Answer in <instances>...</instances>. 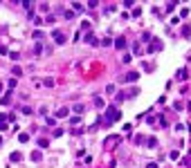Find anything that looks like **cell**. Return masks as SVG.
<instances>
[{
    "instance_id": "cell-1",
    "label": "cell",
    "mask_w": 191,
    "mask_h": 168,
    "mask_svg": "<svg viewBox=\"0 0 191 168\" xmlns=\"http://www.w3.org/2000/svg\"><path fill=\"white\" fill-rule=\"evenodd\" d=\"M119 117H121V112H119L117 108L110 106V110H108V114H106V119H103V123L110 126V123H115V121H119Z\"/></svg>"
},
{
    "instance_id": "cell-2",
    "label": "cell",
    "mask_w": 191,
    "mask_h": 168,
    "mask_svg": "<svg viewBox=\"0 0 191 168\" xmlns=\"http://www.w3.org/2000/svg\"><path fill=\"white\" fill-rule=\"evenodd\" d=\"M52 38H54V43H56V45H63V43H65V34L59 32V29L52 32Z\"/></svg>"
},
{
    "instance_id": "cell-3",
    "label": "cell",
    "mask_w": 191,
    "mask_h": 168,
    "mask_svg": "<svg viewBox=\"0 0 191 168\" xmlns=\"http://www.w3.org/2000/svg\"><path fill=\"white\" fill-rule=\"evenodd\" d=\"M158 49H162V40H160V38H155L153 43H151V47L146 49V54H153V52H158Z\"/></svg>"
},
{
    "instance_id": "cell-4",
    "label": "cell",
    "mask_w": 191,
    "mask_h": 168,
    "mask_svg": "<svg viewBox=\"0 0 191 168\" xmlns=\"http://www.w3.org/2000/svg\"><path fill=\"white\" fill-rule=\"evenodd\" d=\"M115 47H117V49H124V47H126V38L119 36L117 40H115Z\"/></svg>"
},
{
    "instance_id": "cell-5",
    "label": "cell",
    "mask_w": 191,
    "mask_h": 168,
    "mask_svg": "<svg viewBox=\"0 0 191 168\" xmlns=\"http://www.w3.org/2000/svg\"><path fill=\"white\" fill-rule=\"evenodd\" d=\"M175 79H178V81H184V79H187V67L178 69V72H175Z\"/></svg>"
},
{
    "instance_id": "cell-6",
    "label": "cell",
    "mask_w": 191,
    "mask_h": 168,
    "mask_svg": "<svg viewBox=\"0 0 191 168\" xmlns=\"http://www.w3.org/2000/svg\"><path fill=\"white\" fill-rule=\"evenodd\" d=\"M68 114H70V108H61V110H56V117H59V119L68 117Z\"/></svg>"
},
{
    "instance_id": "cell-7",
    "label": "cell",
    "mask_w": 191,
    "mask_h": 168,
    "mask_svg": "<svg viewBox=\"0 0 191 168\" xmlns=\"http://www.w3.org/2000/svg\"><path fill=\"white\" fill-rule=\"evenodd\" d=\"M85 43H88V45H99V40L92 36V34H88V36H85Z\"/></svg>"
},
{
    "instance_id": "cell-8",
    "label": "cell",
    "mask_w": 191,
    "mask_h": 168,
    "mask_svg": "<svg viewBox=\"0 0 191 168\" xmlns=\"http://www.w3.org/2000/svg\"><path fill=\"white\" fill-rule=\"evenodd\" d=\"M137 79H140V72H130L128 76H126V81H130V83H135Z\"/></svg>"
},
{
    "instance_id": "cell-9",
    "label": "cell",
    "mask_w": 191,
    "mask_h": 168,
    "mask_svg": "<svg viewBox=\"0 0 191 168\" xmlns=\"http://www.w3.org/2000/svg\"><path fill=\"white\" fill-rule=\"evenodd\" d=\"M9 159H11V161H20V159H23V155L18 153V150H14V153L9 155Z\"/></svg>"
},
{
    "instance_id": "cell-10",
    "label": "cell",
    "mask_w": 191,
    "mask_h": 168,
    "mask_svg": "<svg viewBox=\"0 0 191 168\" xmlns=\"http://www.w3.org/2000/svg\"><path fill=\"white\" fill-rule=\"evenodd\" d=\"M9 101H11V90L2 96V99H0V103H2V106H9Z\"/></svg>"
},
{
    "instance_id": "cell-11",
    "label": "cell",
    "mask_w": 191,
    "mask_h": 168,
    "mask_svg": "<svg viewBox=\"0 0 191 168\" xmlns=\"http://www.w3.org/2000/svg\"><path fill=\"white\" fill-rule=\"evenodd\" d=\"M151 40H153V34H148V32L142 34V43H151Z\"/></svg>"
},
{
    "instance_id": "cell-12",
    "label": "cell",
    "mask_w": 191,
    "mask_h": 168,
    "mask_svg": "<svg viewBox=\"0 0 191 168\" xmlns=\"http://www.w3.org/2000/svg\"><path fill=\"white\" fill-rule=\"evenodd\" d=\"M189 36H191V27L184 25V27H182V38H189Z\"/></svg>"
},
{
    "instance_id": "cell-13",
    "label": "cell",
    "mask_w": 191,
    "mask_h": 168,
    "mask_svg": "<svg viewBox=\"0 0 191 168\" xmlns=\"http://www.w3.org/2000/svg\"><path fill=\"white\" fill-rule=\"evenodd\" d=\"M146 146H148V148H155V146H158V139H155V137H148Z\"/></svg>"
},
{
    "instance_id": "cell-14",
    "label": "cell",
    "mask_w": 191,
    "mask_h": 168,
    "mask_svg": "<svg viewBox=\"0 0 191 168\" xmlns=\"http://www.w3.org/2000/svg\"><path fill=\"white\" fill-rule=\"evenodd\" d=\"M18 141H20V143L30 141V135H27V132H20V135H18Z\"/></svg>"
},
{
    "instance_id": "cell-15",
    "label": "cell",
    "mask_w": 191,
    "mask_h": 168,
    "mask_svg": "<svg viewBox=\"0 0 191 168\" xmlns=\"http://www.w3.org/2000/svg\"><path fill=\"white\" fill-rule=\"evenodd\" d=\"M40 159H43V155H40L38 150H34L32 153V161H40Z\"/></svg>"
},
{
    "instance_id": "cell-16",
    "label": "cell",
    "mask_w": 191,
    "mask_h": 168,
    "mask_svg": "<svg viewBox=\"0 0 191 168\" xmlns=\"http://www.w3.org/2000/svg\"><path fill=\"white\" fill-rule=\"evenodd\" d=\"M36 143H38V148H47V146H50V141H47V139H38Z\"/></svg>"
},
{
    "instance_id": "cell-17",
    "label": "cell",
    "mask_w": 191,
    "mask_h": 168,
    "mask_svg": "<svg viewBox=\"0 0 191 168\" xmlns=\"http://www.w3.org/2000/svg\"><path fill=\"white\" fill-rule=\"evenodd\" d=\"M117 141H119V137H108V139H106V143H108V146H115Z\"/></svg>"
},
{
    "instance_id": "cell-18",
    "label": "cell",
    "mask_w": 191,
    "mask_h": 168,
    "mask_svg": "<svg viewBox=\"0 0 191 168\" xmlns=\"http://www.w3.org/2000/svg\"><path fill=\"white\" fill-rule=\"evenodd\" d=\"M142 16V9L140 7H133V18H140Z\"/></svg>"
},
{
    "instance_id": "cell-19",
    "label": "cell",
    "mask_w": 191,
    "mask_h": 168,
    "mask_svg": "<svg viewBox=\"0 0 191 168\" xmlns=\"http://www.w3.org/2000/svg\"><path fill=\"white\" fill-rule=\"evenodd\" d=\"M43 36H45V34H43V32H40V29H36V32H34V38H36V40H38V43H40V38H43Z\"/></svg>"
},
{
    "instance_id": "cell-20",
    "label": "cell",
    "mask_w": 191,
    "mask_h": 168,
    "mask_svg": "<svg viewBox=\"0 0 191 168\" xmlns=\"http://www.w3.org/2000/svg\"><path fill=\"white\" fill-rule=\"evenodd\" d=\"M95 106L97 108H103V99H101V96H95Z\"/></svg>"
},
{
    "instance_id": "cell-21",
    "label": "cell",
    "mask_w": 191,
    "mask_h": 168,
    "mask_svg": "<svg viewBox=\"0 0 191 168\" xmlns=\"http://www.w3.org/2000/svg\"><path fill=\"white\" fill-rule=\"evenodd\" d=\"M72 110H74V112H77V114H81V112H83V110H85V108H83V106H81V103H77V106H74Z\"/></svg>"
},
{
    "instance_id": "cell-22",
    "label": "cell",
    "mask_w": 191,
    "mask_h": 168,
    "mask_svg": "<svg viewBox=\"0 0 191 168\" xmlns=\"http://www.w3.org/2000/svg\"><path fill=\"white\" fill-rule=\"evenodd\" d=\"M43 85H47V88H54V79H45Z\"/></svg>"
},
{
    "instance_id": "cell-23",
    "label": "cell",
    "mask_w": 191,
    "mask_h": 168,
    "mask_svg": "<svg viewBox=\"0 0 191 168\" xmlns=\"http://www.w3.org/2000/svg\"><path fill=\"white\" fill-rule=\"evenodd\" d=\"M40 52H43V45H40V43H36V47H34V54H36V56H38V54H40Z\"/></svg>"
},
{
    "instance_id": "cell-24",
    "label": "cell",
    "mask_w": 191,
    "mask_h": 168,
    "mask_svg": "<svg viewBox=\"0 0 191 168\" xmlns=\"http://www.w3.org/2000/svg\"><path fill=\"white\" fill-rule=\"evenodd\" d=\"M124 7L130 9V7H135V2H133V0H124Z\"/></svg>"
},
{
    "instance_id": "cell-25",
    "label": "cell",
    "mask_w": 191,
    "mask_h": 168,
    "mask_svg": "<svg viewBox=\"0 0 191 168\" xmlns=\"http://www.w3.org/2000/svg\"><path fill=\"white\" fill-rule=\"evenodd\" d=\"M169 157H171V159H180V153H178V150H171Z\"/></svg>"
},
{
    "instance_id": "cell-26",
    "label": "cell",
    "mask_w": 191,
    "mask_h": 168,
    "mask_svg": "<svg viewBox=\"0 0 191 168\" xmlns=\"http://www.w3.org/2000/svg\"><path fill=\"white\" fill-rule=\"evenodd\" d=\"M7 85H9V88H11V90H14V88H16V85H18V81H16V79H9V83H7Z\"/></svg>"
},
{
    "instance_id": "cell-27",
    "label": "cell",
    "mask_w": 191,
    "mask_h": 168,
    "mask_svg": "<svg viewBox=\"0 0 191 168\" xmlns=\"http://www.w3.org/2000/svg\"><path fill=\"white\" fill-rule=\"evenodd\" d=\"M70 123H72V126H79V123H81V119H79V117H72V119H70Z\"/></svg>"
},
{
    "instance_id": "cell-28",
    "label": "cell",
    "mask_w": 191,
    "mask_h": 168,
    "mask_svg": "<svg viewBox=\"0 0 191 168\" xmlns=\"http://www.w3.org/2000/svg\"><path fill=\"white\" fill-rule=\"evenodd\" d=\"M9 56H11L14 61H18V59H20V54H18V52H9Z\"/></svg>"
},
{
    "instance_id": "cell-29",
    "label": "cell",
    "mask_w": 191,
    "mask_h": 168,
    "mask_svg": "<svg viewBox=\"0 0 191 168\" xmlns=\"http://www.w3.org/2000/svg\"><path fill=\"white\" fill-rule=\"evenodd\" d=\"M7 128H9V126H7V123H5V121H0V132H5V130H7Z\"/></svg>"
},
{
    "instance_id": "cell-30",
    "label": "cell",
    "mask_w": 191,
    "mask_h": 168,
    "mask_svg": "<svg viewBox=\"0 0 191 168\" xmlns=\"http://www.w3.org/2000/svg\"><path fill=\"white\" fill-rule=\"evenodd\" d=\"M0 54H9V49L5 47V45H0Z\"/></svg>"
},
{
    "instance_id": "cell-31",
    "label": "cell",
    "mask_w": 191,
    "mask_h": 168,
    "mask_svg": "<svg viewBox=\"0 0 191 168\" xmlns=\"http://www.w3.org/2000/svg\"><path fill=\"white\" fill-rule=\"evenodd\" d=\"M146 168H158V164H155V161H148V164H146Z\"/></svg>"
},
{
    "instance_id": "cell-32",
    "label": "cell",
    "mask_w": 191,
    "mask_h": 168,
    "mask_svg": "<svg viewBox=\"0 0 191 168\" xmlns=\"http://www.w3.org/2000/svg\"><path fill=\"white\" fill-rule=\"evenodd\" d=\"M182 161H184V164H187V166L191 168V157H187V159H182ZM182 161H180V164H182Z\"/></svg>"
},
{
    "instance_id": "cell-33",
    "label": "cell",
    "mask_w": 191,
    "mask_h": 168,
    "mask_svg": "<svg viewBox=\"0 0 191 168\" xmlns=\"http://www.w3.org/2000/svg\"><path fill=\"white\" fill-rule=\"evenodd\" d=\"M0 92H2V81H0Z\"/></svg>"
},
{
    "instance_id": "cell-34",
    "label": "cell",
    "mask_w": 191,
    "mask_h": 168,
    "mask_svg": "<svg viewBox=\"0 0 191 168\" xmlns=\"http://www.w3.org/2000/svg\"><path fill=\"white\" fill-rule=\"evenodd\" d=\"M0 121H5V117H2V114H0Z\"/></svg>"
}]
</instances>
